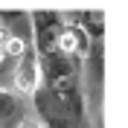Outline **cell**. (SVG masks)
Returning <instances> with one entry per match:
<instances>
[{
    "mask_svg": "<svg viewBox=\"0 0 128 128\" xmlns=\"http://www.w3.org/2000/svg\"><path fill=\"white\" fill-rule=\"evenodd\" d=\"M32 96H35L32 114L41 120L44 128H73L76 122L84 120V88L79 82L61 84V88L41 84Z\"/></svg>",
    "mask_w": 128,
    "mask_h": 128,
    "instance_id": "1",
    "label": "cell"
},
{
    "mask_svg": "<svg viewBox=\"0 0 128 128\" xmlns=\"http://www.w3.org/2000/svg\"><path fill=\"white\" fill-rule=\"evenodd\" d=\"M15 88L18 96H32L41 88V58L35 52V47H26L18 56V67H15Z\"/></svg>",
    "mask_w": 128,
    "mask_h": 128,
    "instance_id": "2",
    "label": "cell"
},
{
    "mask_svg": "<svg viewBox=\"0 0 128 128\" xmlns=\"http://www.w3.org/2000/svg\"><path fill=\"white\" fill-rule=\"evenodd\" d=\"M0 32L6 38H18L24 44H32L29 12H0Z\"/></svg>",
    "mask_w": 128,
    "mask_h": 128,
    "instance_id": "3",
    "label": "cell"
},
{
    "mask_svg": "<svg viewBox=\"0 0 128 128\" xmlns=\"http://www.w3.org/2000/svg\"><path fill=\"white\" fill-rule=\"evenodd\" d=\"M26 114L24 102H20V96L12 93V90L0 88V128H12L20 122V116Z\"/></svg>",
    "mask_w": 128,
    "mask_h": 128,
    "instance_id": "4",
    "label": "cell"
},
{
    "mask_svg": "<svg viewBox=\"0 0 128 128\" xmlns=\"http://www.w3.org/2000/svg\"><path fill=\"white\" fill-rule=\"evenodd\" d=\"M15 128H44V125H41V120L35 116V114H24V116H20V122H18Z\"/></svg>",
    "mask_w": 128,
    "mask_h": 128,
    "instance_id": "5",
    "label": "cell"
},
{
    "mask_svg": "<svg viewBox=\"0 0 128 128\" xmlns=\"http://www.w3.org/2000/svg\"><path fill=\"white\" fill-rule=\"evenodd\" d=\"M6 35H3V32H0V67H3V64H6Z\"/></svg>",
    "mask_w": 128,
    "mask_h": 128,
    "instance_id": "6",
    "label": "cell"
}]
</instances>
